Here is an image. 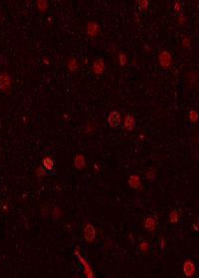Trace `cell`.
I'll list each match as a JSON object with an SVG mask.
<instances>
[{"mask_svg": "<svg viewBox=\"0 0 199 278\" xmlns=\"http://www.w3.org/2000/svg\"><path fill=\"white\" fill-rule=\"evenodd\" d=\"M75 254H76V256L78 257V259L80 260V262H81L82 266L84 267V273H85V275H86V277L87 278H95V274H94V271L92 270V267L90 266V264H89V262L87 261V260L82 256V254H81V252H80L79 248L75 249Z\"/></svg>", "mask_w": 199, "mask_h": 278, "instance_id": "cell-1", "label": "cell"}, {"mask_svg": "<svg viewBox=\"0 0 199 278\" xmlns=\"http://www.w3.org/2000/svg\"><path fill=\"white\" fill-rule=\"evenodd\" d=\"M121 121H122L121 114H119V112L117 110L112 111L109 114V117H107V123H109L111 128H118L119 126V124H121Z\"/></svg>", "mask_w": 199, "mask_h": 278, "instance_id": "cell-2", "label": "cell"}, {"mask_svg": "<svg viewBox=\"0 0 199 278\" xmlns=\"http://www.w3.org/2000/svg\"><path fill=\"white\" fill-rule=\"evenodd\" d=\"M84 237H85V240H86L87 242H92L95 240L96 229L94 226L89 222H87L84 227Z\"/></svg>", "mask_w": 199, "mask_h": 278, "instance_id": "cell-3", "label": "cell"}, {"mask_svg": "<svg viewBox=\"0 0 199 278\" xmlns=\"http://www.w3.org/2000/svg\"><path fill=\"white\" fill-rule=\"evenodd\" d=\"M11 79L7 73L0 74V89L4 92L9 93L11 89Z\"/></svg>", "mask_w": 199, "mask_h": 278, "instance_id": "cell-4", "label": "cell"}, {"mask_svg": "<svg viewBox=\"0 0 199 278\" xmlns=\"http://www.w3.org/2000/svg\"><path fill=\"white\" fill-rule=\"evenodd\" d=\"M159 63H160L161 67L163 68H168L171 65V55L168 52V51H161L160 54H159Z\"/></svg>", "mask_w": 199, "mask_h": 278, "instance_id": "cell-5", "label": "cell"}, {"mask_svg": "<svg viewBox=\"0 0 199 278\" xmlns=\"http://www.w3.org/2000/svg\"><path fill=\"white\" fill-rule=\"evenodd\" d=\"M195 271H196V268H195L194 263H193L191 260H186L183 264V272H184L185 276L191 277L194 275Z\"/></svg>", "mask_w": 199, "mask_h": 278, "instance_id": "cell-6", "label": "cell"}, {"mask_svg": "<svg viewBox=\"0 0 199 278\" xmlns=\"http://www.w3.org/2000/svg\"><path fill=\"white\" fill-rule=\"evenodd\" d=\"M100 31V26L96 23V22H89L87 26V33L90 37H96L99 34Z\"/></svg>", "mask_w": 199, "mask_h": 278, "instance_id": "cell-7", "label": "cell"}, {"mask_svg": "<svg viewBox=\"0 0 199 278\" xmlns=\"http://www.w3.org/2000/svg\"><path fill=\"white\" fill-rule=\"evenodd\" d=\"M123 127L127 131H133L135 127V121L134 118L132 115H127L123 121Z\"/></svg>", "mask_w": 199, "mask_h": 278, "instance_id": "cell-8", "label": "cell"}, {"mask_svg": "<svg viewBox=\"0 0 199 278\" xmlns=\"http://www.w3.org/2000/svg\"><path fill=\"white\" fill-rule=\"evenodd\" d=\"M156 223H157L156 218H154L153 217H149L144 220V227H145V229L152 232L156 228Z\"/></svg>", "mask_w": 199, "mask_h": 278, "instance_id": "cell-9", "label": "cell"}, {"mask_svg": "<svg viewBox=\"0 0 199 278\" xmlns=\"http://www.w3.org/2000/svg\"><path fill=\"white\" fill-rule=\"evenodd\" d=\"M93 72L96 74V75H100V74H102L104 72L105 70V64H104V61L102 59H98L97 61L94 62L93 64Z\"/></svg>", "mask_w": 199, "mask_h": 278, "instance_id": "cell-10", "label": "cell"}, {"mask_svg": "<svg viewBox=\"0 0 199 278\" xmlns=\"http://www.w3.org/2000/svg\"><path fill=\"white\" fill-rule=\"evenodd\" d=\"M42 167L46 169V171H53L54 161L50 157H45L42 160Z\"/></svg>", "mask_w": 199, "mask_h": 278, "instance_id": "cell-11", "label": "cell"}, {"mask_svg": "<svg viewBox=\"0 0 199 278\" xmlns=\"http://www.w3.org/2000/svg\"><path fill=\"white\" fill-rule=\"evenodd\" d=\"M74 164H75L76 168L78 169H82L86 166V161H85V158L82 155H77L75 157V160H74Z\"/></svg>", "mask_w": 199, "mask_h": 278, "instance_id": "cell-12", "label": "cell"}, {"mask_svg": "<svg viewBox=\"0 0 199 278\" xmlns=\"http://www.w3.org/2000/svg\"><path fill=\"white\" fill-rule=\"evenodd\" d=\"M128 184H129L130 186H132V188L139 189V185H140V179H139V175H136V174L130 175L129 179H128Z\"/></svg>", "mask_w": 199, "mask_h": 278, "instance_id": "cell-13", "label": "cell"}, {"mask_svg": "<svg viewBox=\"0 0 199 278\" xmlns=\"http://www.w3.org/2000/svg\"><path fill=\"white\" fill-rule=\"evenodd\" d=\"M168 219H169V222L170 223H177L178 220H179V213L178 211H176V209H173V211H171L169 212L168 214Z\"/></svg>", "mask_w": 199, "mask_h": 278, "instance_id": "cell-14", "label": "cell"}, {"mask_svg": "<svg viewBox=\"0 0 199 278\" xmlns=\"http://www.w3.org/2000/svg\"><path fill=\"white\" fill-rule=\"evenodd\" d=\"M68 67H69V69H70L72 72L76 71V70L78 69V63H77L76 59L71 58L70 61H69V63H68Z\"/></svg>", "mask_w": 199, "mask_h": 278, "instance_id": "cell-15", "label": "cell"}, {"mask_svg": "<svg viewBox=\"0 0 199 278\" xmlns=\"http://www.w3.org/2000/svg\"><path fill=\"white\" fill-rule=\"evenodd\" d=\"M189 120L193 124H195L198 121V113L195 110H191L189 112Z\"/></svg>", "mask_w": 199, "mask_h": 278, "instance_id": "cell-16", "label": "cell"}, {"mask_svg": "<svg viewBox=\"0 0 199 278\" xmlns=\"http://www.w3.org/2000/svg\"><path fill=\"white\" fill-rule=\"evenodd\" d=\"M37 5H38V9L41 10V11H45L47 9L48 7V2L47 1H38L37 2Z\"/></svg>", "mask_w": 199, "mask_h": 278, "instance_id": "cell-17", "label": "cell"}, {"mask_svg": "<svg viewBox=\"0 0 199 278\" xmlns=\"http://www.w3.org/2000/svg\"><path fill=\"white\" fill-rule=\"evenodd\" d=\"M139 249H140V251H143V252H146V251H149V243H147L146 241H143L139 244Z\"/></svg>", "mask_w": 199, "mask_h": 278, "instance_id": "cell-18", "label": "cell"}, {"mask_svg": "<svg viewBox=\"0 0 199 278\" xmlns=\"http://www.w3.org/2000/svg\"><path fill=\"white\" fill-rule=\"evenodd\" d=\"M36 174L38 177H44V175H46L47 173H46V169H45L43 167H39L37 169H36Z\"/></svg>", "mask_w": 199, "mask_h": 278, "instance_id": "cell-19", "label": "cell"}, {"mask_svg": "<svg viewBox=\"0 0 199 278\" xmlns=\"http://www.w3.org/2000/svg\"><path fill=\"white\" fill-rule=\"evenodd\" d=\"M118 61H119V64H121L122 66H124L127 64V56L124 54H119L118 55Z\"/></svg>", "mask_w": 199, "mask_h": 278, "instance_id": "cell-20", "label": "cell"}, {"mask_svg": "<svg viewBox=\"0 0 199 278\" xmlns=\"http://www.w3.org/2000/svg\"><path fill=\"white\" fill-rule=\"evenodd\" d=\"M61 217V209L58 206H55L53 209V217L54 218H59Z\"/></svg>", "mask_w": 199, "mask_h": 278, "instance_id": "cell-21", "label": "cell"}, {"mask_svg": "<svg viewBox=\"0 0 199 278\" xmlns=\"http://www.w3.org/2000/svg\"><path fill=\"white\" fill-rule=\"evenodd\" d=\"M182 46L183 47H190V40H189V38L188 37H184L183 39H182Z\"/></svg>", "mask_w": 199, "mask_h": 278, "instance_id": "cell-22", "label": "cell"}, {"mask_svg": "<svg viewBox=\"0 0 199 278\" xmlns=\"http://www.w3.org/2000/svg\"><path fill=\"white\" fill-rule=\"evenodd\" d=\"M174 10H175V12H180L181 11V2L176 1L174 3Z\"/></svg>", "mask_w": 199, "mask_h": 278, "instance_id": "cell-23", "label": "cell"}, {"mask_svg": "<svg viewBox=\"0 0 199 278\" xmlns=\"http://www.w3.org/2000/svg\"><path fill=\"white\" fill-rule=\"evenodd\" d=\"M146 178L149 179H153L155 178V174H154V173L150 171V172H149V173L146 174Z\"/></svg>", "mask_w": 199, "mask_h": 278, "instance_id": "cell-24", "label": "cell"}, {"mask_svg": "<svg viewBox=\"0 0 199 278\" xmlns=\"http://www.w3.org/2000/svg\"><path fill=\"white\" fill-rule=\"evenodd\" d=\"M139 4L141 6V7H140L141 9H144V8L147 7V5H149V1H139Z\"/></svg>", "mask_w": 199, "mask_h": 278, "instance_id": "cell-25", "label": "cell"}, {"mask_svg": "<svg viewBox=\"0 0 199 278\" xmlns=\"http://www.w3.org/2000/svg\"><path fill=\"white\" fill-rule=\"evenodd\" d=\"M165 244H166L165 239H164V238H161V240H160V248L161 249H164V248H165Z\"/></svg>", "mask_w": 199, "mask_h": 278, "instance_id": "cell-26", "label": "cell"}, {"mask_svg": "<svg viewBox=\"0 0 199 278\" xmlns=\"http://www.w3.org/2000/svg\"><path fill=\"white\" fill-rule=\"evenodd\" d=\"M178 22L180 24H183L184 22H185V17L183 16V15H180L179 17H178Z\"/></svg>", "mask_w": 199, "mask_h": 278, "instance_id": "cell-27", "label": "cell"}, {"mask_svg": "<svg viewBox=\"0 0 199 278\" xmlns=\"http://www.w3.org/2000/svg\"><path fill=\"white\" fill-rule=\"evenodd\" d=\"M193 228H194V229H195L196 231H198V230H199V228H198V226H197L196 224H193Z\"/></svg>", "mask_w": 199, "mask_h": 278, "instance_id": "cell-28", "label": "cell"}, {"mask_svg": "<svg viewBox=\"0 0 199 278\" xmlns=\"http://www.w3.org/2000/svg\"><path fill=\"white\" fill-rule=\"evenodd\" d=\"M44 62H45V63H46V64H49V61H48V60H47L46 58H45V59H44Z\"/></svg>", "mask_w": 199, "mask_h": 278, "instance_id": "cell-29", "label": "cell"}, {"mask_svg": "<svg viewBox=\"0 0 199 278\" xmlns=\"http://www.w3.org/2000/svg\"><path fill=\"white\" fill-rule=\"evenodd\" d=\"M196 225L198 226V228H199V217H198V219H197V223H196Z\"/></svg>", "mask_w": 199, "mask_h": 278, "instance_id": "cell-30", "label": "cell"}, {"mask_svg": "<svg viewBox=\"0 0 199 278\" xmlns=\"http://www.w3.org/2000/svg\"><path fill=\"white\" fill-rule=\"evenodd\" d=\"M198 142H199V135H198Z\"/></svg>", "mask_w": 199, "mask_h": 278, "instance_id": "cell-31", "label": "cell"}]
</instances>
